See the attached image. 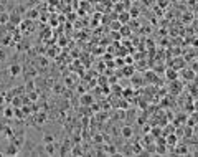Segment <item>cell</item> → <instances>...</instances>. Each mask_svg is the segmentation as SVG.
<instances>
[{
	"label": "cell",
	"mask_w": 198,
	"mask_h": 157,
	"mask_svg": "<svg viewBox=\"0 0 198 157\" xmlns=\"http://www.w3.org/2000/svg\"><path fill=\"white\" fill-rule=\"evenodd\" d=\"M94 98L91 96V94H84V96H81V104H84V106H89V104H93Z\"/></svg>",
	"instance_id": "8fae6325"
},
{
	"label": "cell",
	"mask_w": 198,
	"mask_h": 157,
	"mask_svg": "<svg viewBox=\"0 0 198 157\" xmlns=\"http://www.w3.org/2000/svg\"><path fill=\"white\" fill-rule=\"evenodd\" d=\"M177 155H190V147L188 146H178L175 151Z\"/></svg>",
	"instance_id": "9c48e42d"
},
{
	"label": "cell",
	"mask_w": 198,
	"mask_h": 157,
	"mask_svg": "<svg viewBox=\"0 0 198 157\" xmlns=\"http://www.w3.org/2000/svg\"><path fill=\"white\" fill-rule=\"evenodd\" d=\"M134 73H136V69H134L132 66H126V68H124V75L126 76H132Z\"/></svg>",
	"instance_id": "5bb4252c"
},
{
	"label": "cell",
	"mask_w": 198,
	"mask_h": 157,
	"mask_svg": "<svg viewBox=\"0 0 198 157\" xmlns=\"http://www.w3.org/2000/svg\"><path fill=\"white\" fill-rule=\"evenodd\" d=\"M8 71H10V76H20L22 75V66L20 65H10V68H8Z\"/></svg>",
	"instance_id": "52a82bcc"
},
{
	"label": "cell",
	"mask_w": 198,
	"mask_h": 157,
	"mask_svg": "<svg viewBox=\"0 0 198 157\" xmlns=\"http://www.w3.org/2000/svg\"><path fill=\"white\" fill-rule=\"evenodd\" d=\"M5 155H18L20 154V147L15 144V142H12V144L7 146V151L3 152Z\"/></svg>",
	"instance_id": "7a4b0ae2"
},
{
	"label": "cell",
	"mask_w": 198,
	"mask_h": 157,
	"mask_svg": "<svg viewBox=\"0 0 198 157\" xmlns=\"http://www.w3.org/2000/svg\"><path fill=\"white\" fill-rule=\"evenodd\" d=\"M0 104H3V96H2V98H0Z\"/></svg>",
	"instance_id": "d4e9b609"
},
{
	"label": "cell",
	"mask_w": 198,
	"mask_h": 157,
	"mask_svg": "<svg viewBox=\"0 0 198 157\" xmlns=\"http://www.w3.org/2000/svg\"><path fill=\"white\" fill-rule=\"evenodd\" d=\"M165 142H168V144H170V146H172V144L175 146V144H177V137H175V136L172 134V136H168V139H167V141H165Z\"/></svg>",
	"instance_id": "d6986e66"
},
{
	"label": "cell",
	"mask_w": 198,
	"mask_h": 157,
	"mask_svg": "<svg viewBox=\"0 0 198 157\" xmlns=\"http://www.w3.org/2000/svg\"><path fill=\"white\" fill-rule=\"evenodd\" d=\"M170 83H172V85H170V93L178 94V93L183 89V83H182V81H178V78L173 79V81H170Z\"/></svg>",
	"instance_id": "3957f363"
},
{
	"label": "cell",
	"mask_w": 198,
	"mask_h": 157,
	"mask_svg": "<svg viewBox=\"0 0 198 157\" xmlns=\"http://www.w3.org/2000/svg\"><path fill=\"white\" fill-rule=\"evenodd\" d=\"M45 154L46 155H55L56 154V146L55 142H48V144H45Z\"/></svg>",
	"instance_id": "8992f818"
},
{
	"label": "cell",
	"mask_w": 198,
	"mask_h": 157,
	"mask_svg": "<svg viewBox=\"0 0 198 157\" xmlns=\"http://www.w3.org/2000/svg\"><path fill=\"white\" fill-rule=\"evenodd\" d=\"M71 154H73V155H84V152H83V149H81L79 146H76V147L71 151Z\"/></svg>",
	"instance_id": "9a60e30c"
},
{
	"label": "cell",
	"mask_w": 198,
	"mask_h": 157,
	"mask_svg": "<svg viewBox=\"0 0 198 157\" xmlns=\"http://www.w3.org/2000/svg\"><path fill=\"white\" fill-rule=\"evenodd\" d=\"M183 66H185V63H183L182 60H177V61H175V66H173V68L180 69V68H183Z\"/></svg>",
	"instance_id": "7402d4cb"
},
{
	"label": "cell",
	"mask_w": 198,
	"mask_h": 157,
	"mask_svg": "<svg viewBox=\"0 0 198 157\" xmlns=\"http://www.w3.org/2000/svg\"><path fill=\"white\" fill-rule=\"evenodd\" d=\"M5 60H7V53L0 48V61H5Z\"/></svg>",
	"instance_id": "603a6c76"
},
{
	"label": "cell",
	"mask_w": 198,
	"mask_h": 157,
	"mask_svg": "<svg viewBox=\"0 0 198 157\" xmlns=\"http://www.w3.org/2000/svg\"><path fill=\"white\" fill-rule=\"evenodd\" d=\"M106 154H111V155L117 154V152H116V147L114 146H106Z\"/></svg>",
	"instance_id": "2e32d148"
},
{
	"label": "cell",
	"mask_w": 198,
	"mask_h": 157,
	"mask_svg": "<svg viewBox=\"0 0 198 157\" xmlns=\"http://www.w3.org/2000/svg\"><path fill=\"white\" fill-rule=\"evenodd\" d=\"M8 17H10V13L8 12H0V25H7L8 23Z\"/></svg>",
	"instance_id": "7c38bea8"
},
{
	"label": "cell",
	"mask_w": 198,
	"mask_h": 157,
	"mask_svg": "<svg viewBox=\"0 0 198 157\" xmlns=\"http://www.w3.org/2000/svg\"><path fill=\"white\" fill-rule=\"evenodd\" d=\"M13 114H15V111H13L12 107H8L7 111H3V116H5V117H12Z\"/></svg>",
	"instance_id": "ac0fdd59"
},
{
	"label": "cell",
	"mask_w": 198,
	"mask_h": 157,
	"mask_svg": "<svg viewBox=\"0 0 198 157\" xmlns=\"http://www.w3.org/2000/svg\"><path fill=\"white\" fill-rule=\"evenodd\" d=\"M121 136H122V137H126V139L132 137V136H134V127H132V126H122V127H121Z\"/></svg>",
	"instance_id": "5b68a950"
},
{
	"label": "cell",
	"mask_w": 198,
	"mask_h": 157,
	"mask_svg": "<svg viewBox=\"0 0 198 157\" xmlns=\"http://www.w3.org/2000/svg\"><path fill=\"white\" fill-rule=\"evenodd\" d=\"M182 78L185 81H195L196 79V71L195 69H188V68H182Z\"/></svg>",
	"instance_id": "6da1fadb"
},
{
	"label": "cell",
	"mask_w": 198,
	"mask_h": 157,
	"mask_svg": "<svg viewBox=\"0 0 198 157\" xmlns=\"http://www.w3.org/2000/svg\"><path fill=\"white\" fill-rule=\"evenodd\" d=\"M165 149H167L165 146H162V147H160V146H157V151H155V152H157V154H162V155H164V154H167V151H165Z\"/></svg>",
	"instance_id": "ffe728a7"
},
{
	"label": "cell",
	"mask_w": 198,
	"mask_h": 157,
	"mask_svg": "<svg viewBox=\"0 0 198 157\" xmlns=\"http://www.w3.org/2000/svg\"><path fill=\"white\" fill-rule=\"evenodd\" d=\"M7 33H8V31L5 30V25H0V38H2L3 35H7Z\"/></svg>",
	"instance_id": "cb8c5ba5"
},
{
	"label": "cell",
	"mask_w": 198,
	"mask_h": 157,
	"mask_svg": "<svg viewBox=\"0 0 198 157\" xmlns=\"http://www.w3.org/2000/svg\"><path fill=\"white\" fill-rule=\"evenodd\" d=\"M0 45H3V46H10V45H13V38L10 33L3 35L2 38H0Z\"/></svg>",
	"instance_id": "ba28073f"
},
{
	"label": "cell",
	"mask_w": 198,
	"mask_h": 157,
	"mask_svg": "<svg viewBox=\"0 0 198 157\" xmlns=\"http://www.w3.org/2000/svg\"><path fill=\"white\" fill-rule=\"evenodd\" d=\"M8 23H13V25H20L22 23V18H20V15H15V13H10L8 17Z\"/></svg>",
	"instance_id": "30bf717a"
},
{
	"label": "cell",
	"mask_w": 198,
	"mask_h": 157,
	"mask_svg": "<svg viewBox=\"0 0 198 157\" xmlns=\"http://www.w3.org/2000/svg\"><path fill=\"white\" fill-rule=\"evenodd\" d=\"M187 126H192V127H196V113L192 114V117H190L188 121H187Z\"/></svg>",
	"instance_id": "4fadbf2b"
},
{
	"label": "cell",
	"mask_w": 198,
	"mask_h": 157,
	"mask_svg": "<svg viewBox=\"0 0 198 157\" xmlns=\"http://www.w3.org/2000/svg\"><path fill=\"white\" fill-rule=\"evenodd\" d=\"M2 3H7V0H2Z\"/></svg>",
	"instance_id": "484cf974"
},
{
	"label": "cell",
	"mask_w": 198,
	"mask_h": 157,
	"mask_svg": "<svg viewBox=\"0 0 198 157\" xmlns=\"http://www.w3.org/2000/svg\"><path fill=\"white\" fill-rule=\"evenodd\" d=\"M13 106H17V107H22V99H20V98H13Z\"/></svg>",
	"instance_id": "44dd1931"
},
{
	"label": "cell",
	"mask_w": 198,
	"mask_h": 157,
	"mask_svg": "<svg viewBox=\"0 0 198 157\" xmlns=\"http://www.w3.org/2000/svg\"><path fill=\"white\" fill-rule=\"evenodd\" d=\"M165 76H167L168 81H173V79L178 78V69L177 68H167L165 69Z\"/></svg>",
	"instance_id": "277c9868"
},
{
	"label": "cell",
	"mask_w": 198,
	"mask_h": 157,
	"mask_svg": "<svg viewBox=\"0 0 198 157\" xmlns=\"http://www.w3.org/2000/svg\"><path fill=\"white\" fill-rule=\"evenodd\" d=\"M43 142H45V144H48V142H55V137H53L51 134H46L43 137Z\"/></svg>",
	"instance_id": "e0dca14e"
}]
</instances>
